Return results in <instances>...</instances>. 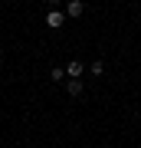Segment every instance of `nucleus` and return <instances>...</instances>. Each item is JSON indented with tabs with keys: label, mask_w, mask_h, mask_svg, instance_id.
<instances>
[{
	"label": "nucleus",
	"mask_w": 141,
	"mask_h": 148,
	"mask_svg": "<svg viewBox=\"0 0 141 148\" xmlns=\"http://www.w3.org/2000/svg\"><path fill=\"white\" fill-rule=\"evenodd\" d=\"M63 23H66V13H63V10H49V13H46V27H49V30H59Z\"/></svg>",
	"instance_id": "1"
},
{
	"label": "nucleus",
	"mask_w": 141,
	"mask_h": 148,
	"mask_svg": "<svg viewBox=\"0 0 141 148\" xmlns=\"http://www.w3.org/2000/svg\"><path fill=\"white\" fill-rule=\"evenodd\" d=\"M82 13H85V3H82V0H69L66 16H82Z\"/></svg>",
	"instance_id": "2"
},
{
	"label": "nucleus",
	"mask_w": 141,
	"mask_h": 148,
	"mask_svg": "<svg viewBox=\"0 0 141 148\" xmlns=\"http://www.w3.org/2000/svg\"><path fill=\"white\" fill-rule=\"evenodd\" d=\"M66 76H72V79H79V76H82V63H79V59H72V63L66 66Z\"/></svg>",
	"instance_id": "3"
},
{
	"label": "nucleus",
	"mask_w": 141,
	"mask_h": 148,
	"mask_svg": "<svg viewBox=\"0 0 141 148\" xmlns=\"http://www.w3.org/2000/svg\"><path fill=\"white\" fill-rule=\"evenodd\" d=\"M66 92L69 95H82V79H69L66 82Z\"/></svg>",
	"instance_id": "4"
},
{
	"label": "nucleus",
	"mask_w": 141,
	"mask_h": 148,
	"mask_svg": "<svg viewBox=\"0 0 141 148\" xmlns=\"http://www.w3.org/2000/svg\"><path fill=\"white\" fill-rule=\"evenodd\" d=\"M59 79H66V69H59V66H52V82H59Z\"/></svg>",
	"instance_id": "5"
},
{
	"label": "nucleus",
	"mask_w": 141,
	"mask_h": 148,
	"mask_svg": "<svg viewBox=\"0 0 141 148\" xmlns=\"http://www.w3.org/2000/svg\"><path fill=\"white\" fill-rule=\"evenodd\" d=\"M92 73H95V76L105 73V63H102V59H95V63H92Z\"/></svg>",
	"instance_id": "6"
},
{
	"label": "nucleus",
	"mask_w": 141,
	"mask_h": 148,
	"mask_svg": "<svg viewBox=\"0 0 141 148\" xmlns=\"http://www.w3.org/2000/svg\"><path fill=\"white\" fill-rule=\"evenodd\" d=\"M49 3H52V7H56V3H63V0H49Z\"/></svg>",
	"instance_id": "7"
},
{
	"label": "nucleus",
	"mask_w": 141,
	"mask_h": 148,
	"mask_svg": "<svg viewBox=\"0 0 141 148\" xmlns=\"http://www.w3.org/2000/svg\"><path fill=\"white\" fill-rule=\"evenodd\" d=\"M16 148H23V145H16Z\"/></svg>",
	"instance_id": "8"
}]
</instances>
